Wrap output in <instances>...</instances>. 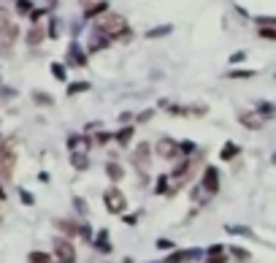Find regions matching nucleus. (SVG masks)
Masks as SVG:
<instances>
[{
    "label": "nucleus",
    "instance_id": "1a4fd4ad",
    "mask_svg": "<svg viewBox=\"0 0 276 263\" xmlns=\"http://www.w3.org/2000/svg\"><path fill=\"white\" fill-rule=\"evenodd\" d=\"M203 187L209 193H217V190H220V174H217V168H206L203 171Z\"/></svg>",
    "mask_w": 276,
    "mask_h": 263
},
{
    "label": "nucleus",
    "instance_id": "dca6fc26",
    "mask_svg": "<svg viewBox=\"0 0 276 263\" xmlns=\"http://www.w3.org/2000/svg\"><path fill=\"white\" fill-rule=\"evenodd\" d=\"M33 101L41 104V106H51V104H54V98H51V95H44V93H33Z\"/></svg>",
    "mask_w": 276,
    "mask_h": 263
},
{
    "label": "nucleus",
    "instance_id": "f257e3e1",
    "mask_svg": "<svg viewBox=\"0 0 276 263\" xmlns=\"http://www.w3.org/2000/svg\"><path fill=\"white\" fill-rule=\"evenodd\" d=\"M97 36H106V38H119V41H125V38H130L133 33H130L128 27V19H125L122 14H106L100 22H97Z\"/></svg>",
    "mask_w": 276,
    "mask_h": 263
},
{
    "label": "nucleus",
    "instance_id": "ddd939ff",
    "mask_svg": "<svg viewBox=\"0 0 276 263\" xmlns=\"http://www.w3.org/2000/svg\"><path fill=\"white\" fill-rule=\"evenodd\" d=\"M195 255H200L198 250H184V253H176V255H171V258H168V263H184V261L195 258Z\"/></svg>",
    "mask_w": 276,
    "mask_h": 263
},
{
    "label": "nucleus",
    "instance_id": "4468645a",
    "mask_svg": "<svg viewBox=\"0 0 276 263\" xmlns=\"http://www.w3.org/2000/svg\"><path fill=\"white\" fill-rule=\"evenodd\" d=\"M206 263H228L225 253H222V247H211L209 250V261H206Z\"/></svg>",
    "mask_w": 276,
    "mask_h": 263
},
{
    "label": "nucleus",
    "instance_id": "f8f14e48",
    "mask_svg": "<svg viewBox=\"0 0 276 263\" xmlns=\"http://www.w3.org/2000/svg\"><path fill=\"white\" fill-rule=\"evenodd\" d=\"M44 41V27H30V33H27V44H30V47H38V44Z\"/></svg>",
    "mask_w": 276,
    "mask_h": 263
},
{
    "label": "nucleus",
    "instance_id": "f3484780",
    "mask_svg": "<svg viewBox=\"0 0 276 263\" xmlns=\"http://www.w3.org/2000/svg\"><path fill=\"white\" fill-rule=\"evenodd\" d=\"M233 155H238V147H235L233 141H228V144H225V150H222V160H230Z\"/></svg>",
    "mask_w": 276,
    "mask_h": 263
},
{
    "label": "nucleus",
    "instance_id": "39448f33",
    "mask_svg": "<svg viewBox=\"0 0 276 263\" xmlns=\"http://www.w3.org/2000/svg\"><path fill=\"white\" fill-rule=\"evenodd\" d=\"M16 38H19V27H16L14 22H5V25L0 27V54L11 52Z\"/></svg>",
    "mask_w": 276,
    "mask_h": 263
},
{
    "label": "nucleus",
    "instance_id": "393cba45",
    "mask_svg": "<svg viewBox=\"0 0 276 263\" xmlns=\"http://www.w3.org/2000/svg\"><path fill=\"white\" fill-rule=\"evenodd\" d=\"M257 111H263L266 117H274V114H276V108H274L271 104H260V106H257Z\"/></svg>",
    "mask_w": 276,
    "mask_h": 263
},
{
    "label": "nucleus",
    "instance_id": "cd10ccee",
    "mask_svg": "<svg viewBox=\"0 0 276 263\" xmlns=\"http://www.w3.org/2000/svg\"><path fill=\"white\" fill-rule=\"evenodd\" d=\"M230 253H233V255H238V261H246V258H249V253H246V250H238V247H233Z\"/></svg>",
    "mask_w": 276,
    "mask_h": 263
},
{
    "label": "nucleus",
    "instance_id": "412c9836",
    "mask_svg": "<svg viewBox=\"0 0 276 263\" xmlns=\"http://www.w3.org/2000/svg\"><path fill=\"white\" fill-rule=\"evenodd\" d=\"M168 33H171V27L165 25V27H157V30H149L146 38H160V36H168Z\"/></svg>",
    "mask_w": 276,
    "mask_h": 263
},
{
    "label": "nucleus",
    "instance_id": "0eeeda50",
    "mask_svg": "<svg viewBox=\"0 0 276 263\" xmlns=\"http://www.w3.org/2000/svg\"><path fill=\"white\" fill-rule=\"evenodd\" d=\"M238 122L244 125L246 130H260L263 128V117L257 111H241L238 114Z\"/></svg>",
    "mask_w": 276,
    "mask_h": 263
},
{
    "label": "nucleus",
    "instance_id": "2eb2a0df",
    "mask_svg": "<svg viewBox=\"0 0 276 263\" xmlns=\"http://www.w3.org/2000/svg\"><path fill=\"white\" fill-rule=\"evenodd\" d=\"M71 62H73V65H84V62H87V57H84L82 52H79V47H76V44L71 47Z\"/></svg>",
    "mask_w": 276,
    "mask_h": 263
},
{
    "label": "nucleus",
    "instance_id": "9b49d317",
    "mask_svg": "<svg viewBox=\"0 0 276 263\" xmlns=\"http://www.w3.org/2000/svg\"><path fill=\"white\" fill-rule=\"evenodd\" d=\"M106 176H108L111 182H119V179L125 176L122 165H119V163H108V165H106Z\"/></svg>",
    "mask_w": 276,
    "mask_h": 263
},
{
    "label": "nucleus",
    "instance_id": "c756f323",
    "mask_svg": "<svg viewBox=\"0 0 276 263\" xmlns=\"http://www.w3.org/2000/svg\"><path fill=\"white\" fill-rule=\"evenodd\" d=\"M230 76H238V79H246V76H252V71H233V73H230Z\"/></svg>",
    "mask_w": 276,
    "mask_h": 263
},
{
    "label": "nucleus",
    "instance_id": "7c9ffc66",
    "mask_svg": "<svg viewBox=\"0 0 276 263\" xmlns=\"http://www.w3.org/2000/svg\"><path fill=\"white\" fill-rule=\"evenodd\" d=\"M192 150H195V144H189V141H187V144H182V152H184V155H189Z\"/></svg>",
    "mask_w": 276,
    "mask_h": 263
},
{
    "label": "nucleus",
    "instance_id": "aec40b11",
    "mask_svg": "<svg viewBox=\"0 0 276 263\" xmlns=\"http://www.w3.org/2000/svg\"><path fill=\"white\" fill-rule=\"evenodd\" d=\"M130 136H133V128H122V130L117 133V141H119V144H128Z\"/></svg>",
    "mask_w": 276,
    "mask_h": 263
},
{
    "label": "nucleus",
    "instance_id": "7ed1b4c3",
    "mask_svg": "<svg viewBox=\"0 0 276 263\" xmlns=\"http://www.w3.org/2000/svg\"><path fill=\"white\" fill-rule=\"evenodd\" d=\"M14 165H16V150L14 144H0V176L3 179H11V174H14Z\"/></svg>",
    "mask_w": 276,
    "mask_h": 263
},
{
    "label": "nucleus",
    "instance_id": "4be33fe9",
    "mask_svg": "<svg viewBox=\"0 0 276 263\" xmlns=\"http://www.w3.org/2000/svg\"><path fill=\"white\" fill-rule=\"evenodd\" d=\"M30 8H33L30 0H16V11H19V14H30Z\"/></svg>",
    "mask_w": 276,
    "mask_h": 263
},
{
    "label": "nucleus",
    "instance_id": "6e6552de",
    "mask_svg": "<svg viewBox=\"0 0 276 263\" xmlns=\"http://www.w3.org/2000/svg\"><path fill=\"white\" fill-rule=\"evenodd\" d=\"M157 155L165 158V160L176 158V155H179V144H176V141H171V139H163V141L157 144Z\"/></svg>",
    "mask_w": 276,
    "mask_h": 263
},
{
    "label": "nucleus",
    "instance_id": "a211bd4d",
    "mask_svg": "<svg viewBox=\"0 0 276 263\" xmlns=\"http://www.w3.org/2000/svg\"><path fill=\"white\" fill-rule=\"evenodd\" d=\"M30 263H51V255H46V253H30Z\"/></svg>",
    "mask_w": 276,
    "mask_h": 263
},
{
    "label": "nucleus",
    "instance_id": "a878e982",
    "mask_svg": "<svg viewBox=\"0 0 276 263\" xmlns=\"http://www.w3.org/2000/svg\"><path fill=\"white\" fill-rule=\"evenodd\" d=\"M73 165H76L79 171H84V168H87V158H82V155H73Z\"/></svg>",
    "mask_w": 276,
    "mask_h": 263
},
{
    "label": "nucleus",
    "instance_id": "6ab92c4d",
    "mask_svg": "<svg viewBox=\"0 0 276 263\" xmlns=\"http://www.w3.org/2000/svg\"><path fill=\"white\" fill-rule=\"evenodd\" d=\"M57 228H62V231H65V233H68V236H73V233H76V231H79V228H76V225H73V222H68V220H57Z\"/></svg>",
    "mask_w": 276,
    "mask_h": 263
},
{
    "label": "nucleus",
    "instance_id": "f03ea898",
    "mask_svg": "<svg viewBox=\"0 0 276 263\" xmlns=\"http://www.w3.org/2000/svg\"><path fill=\"white\" fill-rule=\"evenodd\" d=\"M103 204H106V209L111 211V214H122V211L128 209V198H125V193L119 190V187H108V190L103 193Z\"/></svg>",
    "mask_w": 276,
    "mask_h": 263
},
{
    "label": "nucleus",
    "instance_id": "bb28decb",
    "mask_svg": "<svg viewBox=\"0 0 276 263\" xmlns=\"http://www.w3.org/2000/svg\"><path fill=\"white\" fill-rule=\"evenodd\" d=\"M51 73H54L57 79H65V68L62 65H51Z\"/></svg>",
    "mask_w": 276,
    "mask_h": 263
},
{
    "label": "nucleus",
    "instance_id": "423d86ee",
    "mask_svg": "<svg viewBox=\"0 0 276 263\" xmlns=\"http://www.w3.org/2000/svg\"><path fill=\"white\" fill-rule=\"evenodd\" d=\"M54 258H60V263H73L76 261V250L68 239H54Z\"/></svg>",
    "mask_w": 276,
    "mask_h": 263
},
{
    "label": "nucleus",
    "instance_id": "2f4dec72",
    "mask_svg": "<svg viewBox=\"0 0 276 263\" xmlns=\"http://www.w3.org/2000/svg\"><path fill=\"white\" fill-rule=\"evenodd\" d=\"M274 163H276V155H274Z\"/></svg>",
    "mask_w": 276,
    "mask_h": 263
},
{
    "label": "nucleus",
    "instance_id": "9d476101",
    "mask_svg": "<svg viewBox=\"0 0 276 263\" xmlns=\"http://www.w3.org/2000/svg\"><path fill=\"white\" fill-rule=\"evenodd\" d=\"M97 14H108V3H106V0H97V3H92L90 8L84 11L87 19H92V16H97Z\"/></svg>",
    "mask_w": 276,
    "mask_h": 263
},
{
    "label": "nucleus",
    "instance_id": "20e7f679",
    "mask_svg": "<svg viewBox=\"0 0 276 263\" xmlns=\"http://www.w3.org/2000/svg\"><path fill=\"white\" fill-rule=\"evenodd\" d=\"M149 160H152V147H149V141H141V144L133 150V155H130V163H133L141 174H146V171H149Z\"/></svg>",
    "mask_w": 276,
    "mask_h": 263
},
{
    "label": "nucleus",
    "instance_id": "c85d7f7f",
    "mask_svg": "<svg viewBox=\"0 0 276 263\" xmlns=\"http://www.w3.org/2000/svg\"><path fill=\"white\" fill-rule=\"evenodd\" d=\"M5 22H8V11H5V8H3V5H0V27H3V25H5Z\"/></svg>",
    "mask_w": 276,
    "mask_h": 263
},
{
    "label": "nucleus",
    "instance_id": "b1692460",
    "mask_svg": "<svg viewBox=\"0 0 276 263\" xmlns=\"http://www.w3.org/2000/svg\"><path fill=\"white\" fill-rule=\"evenodd\" d=\"M257 33H260L263 38H268V41H276V30H271V27H260Z\"/></svg>",
    "mask_w": 276,
    "mask_h": 263
},
{
    "label": "nucleus",
    "instance_id": "5701e85b",
    "mask_svg": "<svg viewBox=\"0 0 276 263\" xmlns=\"http://www.w3.org/2000/svg\"><path fill=\"white\" fill-rule=\"evenodd\" d=\"M87 87H90L87 82H73L71 87H68V93H71V95H76V93H82V90H87Z\"/></svg>",
    "mask_w": 276,
    "mask_h": 263
}]
</instances>
